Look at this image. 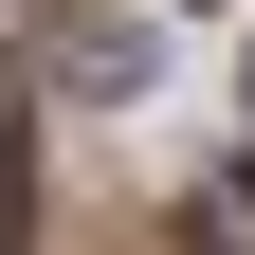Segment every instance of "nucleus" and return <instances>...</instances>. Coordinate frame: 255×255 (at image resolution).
<instances>
[{"label":"nucleus","instance_id":"obj_1","mask_svg":"<svg viewBox=\"0 0 255 255\" xmlns=\"http://www.w3.org/2000/svg\"><path fill=\"white\" fill-rule=\"evenodd\" d=\"M201 255H255V164H237V182L201 201Z\"/></svg>","mask_w":255,"mask_h":255},{"label":"nucleus","instance_id":"obj_2","mask_svg":"<svg viewBox=\"0 0 255 255\" xmlns=\"http://www.w3.org/2000/svg\"><path fill=\"white\" fill-rule=\"evenodd\" d=\"M18 219H37V146L0 128V237H18Z\"/></svg>","mask_w":255,"mask_h":255}]
</instances>
